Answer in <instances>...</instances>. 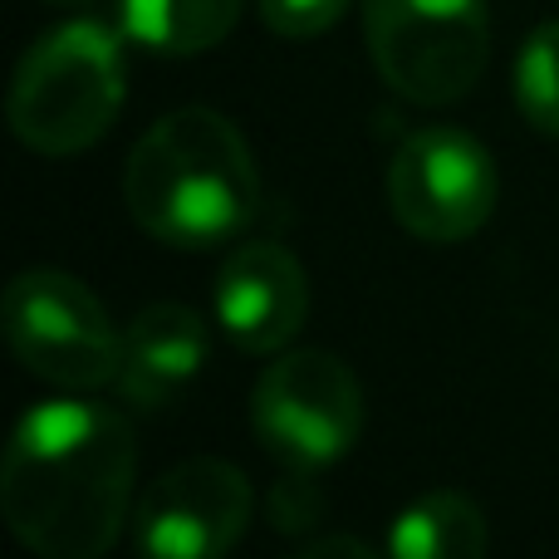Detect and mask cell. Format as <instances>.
Segmentation results:
<instances>
[{
  "label": "cell",
  "mask_w": 559,
  "mask_h": 559,
  "mask_svg": "<svg viewBox=\"0 0 559 559\" xmlns=\"http://www.w3.org/2000/svg\"><path fill=\"white\" fill-rule=\"evenodd\" d=\"M123 206L153 241L177 251L226 246L261 212V167L246 133L206 104L163 114L133 143Z\"/></svg>",
  "instance_id": "2"
},
{
  "label": "cell",
  "mask_w": 559,
  "mask_h": 559,
  "mask_svg": "<svg viewBox=\"0 0 559 559\" xmlns=\"http://www.w3.org/2000/svg\"><path fill=\"white\" fill-rule=\"evenodd\" d=\"M49 5H84V0H49Z\"/></svg>",
  "instance_id": "16"
},
{
  "label": "cell",
  "mask_w": 559,
  "mask_h": 559,
  "mask_svg": "<svg viewBox=\"0 0 559 559\" xmlns=\"http://www.w3.org/2000/svg\"><path fill=\"white\" fill-rule=\"evenodd\" d=\"M501 202V173L481 138L462 128H417L388 163V212L427 246L472 241Z\"/></svg>",
  "instance_id": "7"
},
{
  "label": "cell",
  "mask_w": 559,
  "mask_h": 559,
  "mask_svg": "<svg viewBox=\"0 0 559 559\" xmlns=\"http://www.w3.org/2000/svg\"><path fill=\"white\" fill-rule=\"evenodd\" d=\"M138 437L94 393L35 403L0 462V515L35 559H104L128 525Z\"/></svg>",
  "instance_id": "1"
},
{
  "label": "cell",
  "mask_w": 559,
  "mask_h": 559,
  "mask_svg": "<svg viewBox=\"0 0 559 559\" xmlns=\"http://www.w3.org/2000/svg\"><path fill=\"white\" fill-rule=\"evenodd\" d=\"M255 515L251 476L226 456H187L143 491L133 515L143 559H226Z\"/></svg>",
  "instance_id": "8"
},
{
  "label": "cell",
  "mask_w": 559,
  "mask_h": 559,
  "mask_svg": "<svg viewBox=\"0 0 559 559\" xmlns=\"http://www.w3.org/2000/svg\"><path fill=\"white\" fill-rule=\"evenodd\" d=\"M5 344L55 393H104L123 368V334L104 299L69 271H25L5 289Z\"/></svg>",
  "instance_id": "5"
},
{
  "label": "cell",
  "mask_w": 559,
  "mask_h": 559,
  "mask_svg": "<svg viewBox=\"0 0 559 559\" xmlns=\"http://www.w3.org/2000/svg\"><path fill=\"white\" fill-rule=\"evenodd\" d=\"M515 108L545 138H559V20L525 35L515 55Z\"/></svg>",
  "instance_id": "13"
},
{
  "label": "cell",
  "mask_w": 559,
  "mask_h": 559,
  "mask_svg": "<svg viewBox=\"0 0 559 559\" xmlns=\"http://www.w3.org/2000/svg\"><path fill=\"white\" fill-rule=\"evenodd\" d=\"M486 511L456 486H437L407 501L388 525V559H486Z\"/></svg>",
  "instance_id": "11"
},
{
  "label": "cell",
  "mask_w": 559,
  "mask_h": 559,
  "mask_svg": "<svg viewBox=\"0 0 559 559\" xmlns=\"http://www.w3.org/2000/svg\"><path fill=\"white\" fill-rule=\"evenodd\" d=\"M348 5L354 0H261V20L280 39H314L329 35L348 15Z\"/></svg>",
  "instance_id": "14"
},
{
  "label": "cell",
  "mask_w": 559,
  "mask_h": 559,
  "mask_svg": "<svg viewBox=\"0 0 559 559\" xmlns=\"http://www.w3.org/2000/svg\"><path fill=\"white\" fill-rule=\"evenodd\" d=\"M212 358L206 319L182 299L143 305L123 329V368H118V397L133 413H163L177 393L202 378Z\"/></svg>",
  "instance_id": "10"
},
{
  "label": "cell",
  "mask_w": 559,
  "mask_h": 559,
  "mask_svg": "<svg viewBox=\"0 0 559 559\" xmlns=\"http://www.w3.org/2000/svg\"><path fill=\"white\" fill-rule=\"evenodd\" d=\"M123 29L104 20H64L20 55L5 118L20 147L39 157H79L108 138L128 98Z\"/></svg>",
  "instance_id": "3"
},
{
  "label": "cell",
  "mask_w": 559,
  "mask_h": 559,
  "mask_svg": "<svg viewBox=\"0 0 559 559\" xmlns=\"http://www.w3.org/2000/svg\"><path fill=\"white\" fill-rule=\"evenodd\" d=\"M216 329L251 358L285 354L309 319V275L280 241H246L216 271Z\"/></svg>",
  "instance_id": "9"
},
{
  "label": "cell",
  "mask_w": 559,
  "mask_h": 559,
  "mask_svg": "<svg viewBox=\"0 0 559 559\" xmlns=\"http://www.w3.org/2000/svg\"><path fill=\"white\" fill-rule=\"evenodd\" d=\"M251 427L280 466L314 476L364 437V383L329 348H285L255 378Z\"/></svg>",
  "instance_id": "6"
},
{
  "label": "cell",
  "mask_w": 559,
  "mask_h": 559,
  "mask_svg": "<svg viewBox=\"0 0 559 559\" xmlns=\"http://www.w3.org/2000/svg\"><path fill=\"white\" fill-rule=\"evenodd\" d=\"M246 0H118V29L167 59L206 55L236 29Z\"/></svg>",
  "instance_id": "12"
},
{
  "label": "cell",
  "mask_w": 559,
  "mask_h": 559,
  "mask_svg": "<svg viewBox=\"0 0 559 559\" xmlns=\"http://www.w3.org/2000/svg\"><path fill=\"white\" fill-rule=\"evenodd\" d=\"M364 39L393 94L447 108L491 64V10L486 0H364Z\"/></svg>",
  "instance_id": "4"
},
{
  "label": "cell",
  "mask_w": 559,
  "mask_h": 559,
  "mask_svg": "<svg viewBox=\"0 0 559 559\" xmlns=\"http://www.w3.org/2000/svg\"><path fill=\"white\" fill-rule=\"evenodd\" d=\"M295 559H388V555H378L373 545L354 540V535H319V540L305 545Z\"/></svg>",
  "instance_id": "15"
}]
</instances>
